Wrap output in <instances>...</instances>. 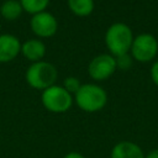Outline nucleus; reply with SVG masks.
Returning a JSON list of instances; mask_svg holds the SVG:
<instances>
[{
    "label": "nucleus",
    "mask_w": 158,
    "mask_h": 158,
    "mask_svg": "<svg viewBox=\"0 0 158 158\" xmlns=\"http://www.w3.org/2000/svg\"><path fill=\"white\" fill-rule=\"evenodd\" d=\"M74 102L85 112H96L105 107L107 102V93L98 84H81L74 94Z\"/></svg>",
    "instance_id": "f257e3e1"
},
{
    "label": "nucleus",
    "mask_w": 158,
    "mask_h": 158,
    "mask_svg": "<svg viewBox=\"0 0 158 158\" xmlns=\"http://www.w3.org/2000/svg\"><path fill=\"white\" fill-rule=\"evenodd\" d=\"M133 38L132 30L123 22L112 23L105 32V44L110 51V54L114 57L128 53Z\"/></svg>",
    "instance_id": "f03ea898"
},
{
    "label": "nucleus",
    "mask_w": 158,
    "mask_h": 158,
    "mask_svg": "<svg viewBox=\"0 0 158 158\" xmlns=\"http://www.w3.org/2000/svg\"><path fill=\"white\" fill-rule=\"evenodd\" d=\"M58 77L57 68L46 60H40L32 63L26 73H25V79L27 84L37 90H44L52 85H54L56 80Z\"/></svg>",
    "instance_id": "7ed1b4c3"
},
{
    "label": "nucleus",
    "mask_w": 158,
    "mask_h": 158,
    "mask_svg": "<svg viewBox=\"0 0 158 158\" xmlns=\"http://www.w3.org/2000/svg\"><path fill=\"white\" fill-rule=\"evenodd\" d=\"M41 101L44 109L48 110L49 112L63 114L72 107L74 102V98L63 86L54 84L42 91Z\"/></svg>",
    "instance_id": "20e7f679"
},
{
    "label": "nucleus",
    "mask_w": 158,
    "mask_h": 158,
    "mask_svg": "<svg viewBox=\"0 0 158 158\" xmlns=\"http://www.w3.org/2000/svg\"><path fill=\"white\" fill-rule=\"evenodd\" d=\"M131 57L141 63H147L154 59L158 52V42L151 33H141L133 38L131 46Z\"/></svg>",
    "instance_id": "39448f33"
},
{
    "label": "nucleus",
    "mask_w": 158,
    "mask_h": 158,
    "mask_svg": "<svg viewBox=\"0 0 158 158\" xmlns=\"http://www.w3.org/2000/svg\"><path fill=\"white\" fill-rule=\"evenodd\" d=\"M116 69L117 68H116L115 57L106 53L95 56L88 65V73L90 78L96 81H102L109 79L115 73Z\"/></svg>",
    "instance_id": "423d86ee"
},
{
    "label": "nucleus",
    "mask_w": 158,
    "mask_h": 158,
    "mask_svg": "<svg viewBox=\"0 0 158 158\" xmlns=\"http://www.w3.org/2000/svg\"><path fill=\"white\" fill-rule=\"evenodd\" d=\"M30 27L32 32L40 38H48L56 35L58 30V21L48 11L36 14L30 20Z\"/></svg>",
    "instance_id": "0eeeda50"
},
{
    "label": "nucleus",
    "mask_w": 158,
    "mask_h": 158,
    "mask_svg": "<svg viewBox=\"0 0 158 158\" xmlns=\"http://www.w3.org/2000/svg\"><path fill=\"white\" fill-rule=\"evenodd\" d=\"M21 52L20 40L10 33L0 35V63L14 60Z\"/></svg>",
    "instance_id": "6e6552de"
},
{
    "label": "nucleus",
    "mask_w": 158,
    "mask_h": 158,
    "mask_svg": "<svg viewBox=\"0 0 158 158\" xmlns=\"http://www.w3.org/2000/svg\"><path fill=\"white\" fill-rule=\"evenodd\" d=\"M142 148L132 141H120L117 142L110 153V158H144Z\"/></svg>",
    "instance_id": "1a4fd4ad"
},
{
    "label": "nucleus",
    "mask_w": 158,
    "mask_h": 158,
    "mask_svg": "<svg viewBox=\"0 0 158 158\" xmlns=\"http://www.w3.org/2000/svg\"><path fill=\"white\" fill-rule=\"evenodd\" d=\"M21 53L27 60L32 63L40 62L43 59L46 54V46L41 40L37 38L27 40L21 44Z\"/></svg>",
    "instance_id": "9d476101"
},
{
    "label": "nucleus",
    "mask_w": 158,
    "mask_h": 158,
    "mask_svg": "<svg viewBox=\"0 0 158 158\" xmlns=\"http://www.w3.org/2000/svg\"><path fill=\"white\" fill-rule=\"evenodd\" d=\"M22 11L20 0H5L0 6V14L7 21H15L21 16Z\"/></svg>",
    "instance_id": "9b49d317"
},
{
    "label": "nucleus",
    "mask_w": 158,
    "mask_h": 158,
    "mask_svg": "<svg viewBox=\"0 0 158 158\" xmlns=\"http://www.w3.org/2000/svg\"><path fill=\"white\" fill-rule=\"evenodd\" d=\"M69 10L79 16V17H85L89 16L94 11V0H67Z\"/></svg>",
    "instance_id": "f8f14e48"
},
{
    "label": "nucleus",
    "mask_w": 158,
    "mask_h": 158,
    "mask_svg": "<svg viewBox=\"0 0 158 158\" xmlns=\"http://www.w3.org/2000/svg\"><path fill=\"white\" fill-rule=\"evenodd\" d=\"M22 10L32 16L40 12L46 11L47 6L49 5V0H20Z\"/></svg>",
    "instance_id": "ddd939ff"
},
{
    "label": "nucleus",
    "mask_w": 158,
    "mask_h": 158,
    "mask_svg": "<svg viewBox=\"0 0 158 158\" xmlns=\"http://www.w3.org/2000/svg\"><path fill=\"white\" fill-rule=\"evenodd\" d=\"M62 86H63L68 93H70V94L73 95V94H75V93L79 90V88L81 86V84H80V81H79L78 78H75V77H67V78L64 79Z\"/></svg>",
    "instance_id": "4468645a"
},
{
    "label": "nucleus",
    "mask_w": 158,
    "mask_h": 158,
    "mask_svg": "<svg viewBox=\"0 0 158 158\" xmlns=\"http://www.w3.org/2000/svg\"><path fill=\"white\" fill-rule=\"evenodd\" d=\"M132 59H133V58H132L131 54H128V53L115 57L116 68H117V69H121V70H127V69L132 65Z\"/></svg>",
    "instance_id": "2eb2a0df"
},
{
    "label": "nucleus",
    "mask_w": 158,
    "mask_h": 158,
    "mask_svg": "<svg viewBox=\"0 0 158 158\" xmlns=\"http://www.w3.org/2000/svg\"><path fill=\"white\" fill-rule=\"evenodd\" d=\"M151 78L153 83L158 86V60H156L151 67Z\"/></svg>",
    "instance_id": "dca6fc26"
},
{
    "label": "nucleus",
    "mask_w": 158,
    "mask_h": 158,
    "mask_svg": "<svg viewBox=\"0 0 158 158\" xmlns=\"http://www.w3.org/2000/svg\"><path fill=\"white\" fill-rule=\"evenodd\" d=\"M63 158H85V157H84L81 153H79V152L72 151V152H68V153H65Z\"/></svg>",
    "instance_id": "f3484780"
},
{
    "label": "nucleus",
    "mask_w": 158,
    "mask_h": 158,
    "mask_svg": "<svg viewBox=\"0 0 158 158\" xmlns=\"http://www.w3.org/2000/svg\"><path fill=\"white\" fill-rule=\"evenodd\" d=\"M144 158H158V148H157V149H153V151H151V152H148Z\"/></svg>",
    "instance_id": "a211bd4d"
}]
</instances>
